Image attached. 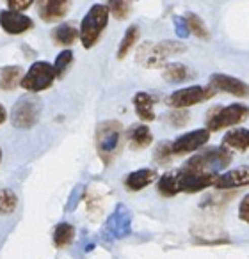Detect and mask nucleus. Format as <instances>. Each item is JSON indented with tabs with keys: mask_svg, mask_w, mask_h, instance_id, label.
I'll return each instance as SVG.
<instances>
[{
	"mask_svg": "<svg viewBox=\"0 0 249 259\" xmlns=\"http://www.w3.org/2000/svg\"><path fill=\"white\" fill-rule=\"evenodd\" d=\"M212 187H216L217 190H235V188L249 187V167H238V169L219 174L214 180Z\"/></svg>",
	"mask_w": 249,
	"mask_h": 259,
	"instance_id": "2eb2a0df",
	"label": "nucleus"
},
{
	"mask_svg": "<svg viewBox=\"0 0 249 259\" xmlns=\"http://www.w3.org/2000/svg\"><path fill=\"white\" fill-rule=\"evenodd\" d=\"M139 37H141V30H139L137 25H130L127 29V32H125V36H123L121 43H119L118 47V59H125L128 55V52L132 50V48L135 47V43L139 41Z\"/></svg>",
	"mask_w": 249,
	"mask_h": 259,
	"instance_id": "5701e85b",
	"label": "nucleus"
},
{
	"mask_svg": "<svg viewBox=\"0 0 249 259\" xmlns=\"http://www.w3.org/2000/svg\"><path fill=\"white\" fill-rule=\"evenodd\" d=\"M208 141H210V132L206 128H199L194 130V132L180 135L176 141H173L171 151H173V156L189 155V153L198 151L199 148H203Z\"/></svg>",
	"mask_w": 249,
	"mask_h": 259,
	"instance_id": "9d476101",
	"label": "nucleus"
},
{
	"mask_svg": "<svg viewBox=\"0 0 249 259\" xmlns=\"http://www.w3.org/2000/svg\"><path fill=\"white\" fill-rule=\"evenodd\" d=\"M162 76L164 80L171 83H180V82H185V80L192 78V71L187 68L185 64L182 62H173V64H167L162 71Z\"/></svg>",
	"mask_w": 249,
	"mask_h": 259,
	"instance_id": "4be33fe9",
	"label": "nucleus"
},
{
	"mask_svg": "<svg viewBox=\"0 0 249 259\" xmlns=\"http://www.w3.org/2000/svg\"><path fill=\"white\" fill-rule=\"evenodd\" d=\"M57 78L54 71V66L47 61H38L29 68V71L23 75L20 85L29 93H41L52 87L54 80Z\"/></svg>",
	"mask_w": 249,
	"mask_h": 259,
	"instance_id": "0eeeda50",
	"label": "nucleus"
},
{
	"mask_svg": "<svg viewBox=\"0 0 249 259\" xmlns=\"http://www.w3.org/2000/svg\"><path fill=\"white\" fill-rule=\"evenodd\" d=\"M109 18H111V13H109L105 4L91 6V9L82 18V23H80L79 29V39L86 50L93 48L100 41L101 34H103L105 27L109 23Z\"/></svg>",
	"mask_w": 249,
	"mask_h": 259,
	"instance_id": "7ed1b4c3",
	"label": "nucleus"
},
{
	"mask_svg": "<svg viewBox=\"0 0 249 259\" xmlns=\"http://www.w3.org/2000/svg\"><path fill=\"white\" fill-rule=\"evenodd\" d=\"M23 78V69L20 66H4L0 68V89L15 91Z\"/></svg>",
	"mask_w": 249,
	"mask_h": 259,
	"instance_id": "412c9836",
	"label": "nucleus"
},
{
	"mask_svg": "<svg viewBox=\"0 0 249 259\" xmlns=\"http://www.w3.org/2000/svg\"><path fill=\"white\" fill-rule=\"evenodd\" d=\"M155 180H157L155 169H139L128 174L127 180H125V187L130 192H139V190H143V188L150 187Z\"/></svg>",
	"mask_w": 249,
	"mask_h": 259,
	"instance_id": "dca6fc26",
	"label": "nucleus"
},
{
	"mask_svg": "<svg viewBox=\"0 0 249 259\" xmlns=\"http://www.w3.org/2000/svg\"><path fill=\"white\" fill-rule=\"evenodd\" d=\"M73 62V52L72 50H62L61 54L55 57V62H54V71H55V76L57 78H62L66 75V71L69 69Z\"/></svg>",
	"mask_w": 249,
	"mask_h": 259,
	"instance_id": "c85d7f7f",
	"label": "nucleus"
},
{
	"mask_svg": "<svg viewBox=\"0 0 249 259\" xmlns=\"http://www.w3.org/2000/svg\"><path fill=\"white\" fill-rule=\"evenodd\" d=\"M238 219L249 226V194L244 195L240 204H238Z\"/></svg>",
	"mask_w": 249,
	"mask_h": 259,
	"instance_id": "72a5a7b5",
	"label": "nucleus"
},
{
	"mask_svg": "<svg viewBox=\"0 0 249 259\" xmlns=\"http://www.w3.org/2000/svg\"><path fill=\"white\" fill-rule=\"evenodd\" d=\"M182 52H185V47L182 43L164 39L155 45H145L143 50L139 52V59H141V62L146 68H152V66H160L167 57L182 54Z\"/></svg>",
	"mask_w": 249,
	"mask_h": 259,
	"instance_id": "6e6552de",
	"label": "nucleus"
},
{
	"mask_svg": "<svg viewBox=\"0 0 249 259\" xmlns=\"http://www.w3.org/2000/svg\"><path fill=\"white\" fill-rule=\"evenodd\" d=\"M82 194H84V187H77L75 190H73L72 197H69V201H68V206H66V208H68L69 211L77 208V204H79V201H80V197H82Z\"/></svg>",
	"mask_w": 249,
	"mask_h": 259,
	"instance_id": "f704fd0d",
	"label": "nucleus"
},
{
	"mask_svg": "<svg viewBox=\"0 0 249 259\" xmlns=\"http://www.w3.org/2000/svg\"><path fill=\"white\" fill-rule=\"evenodd\" d=\"M134 108L135 114L141 121L150 122L155 119V110H153V98L148 93H135L134 94Z\"/></svg>",
	"mask_w": 249,
	"mask_h": 259,
	"instance_id": "6ab92c4d",
	"label": "nucleus"
},
{
	"mask_svg": "<svg viewBox=\"0 0 249 259\" xmlns=\"http://www.w3.org/2000/svg\"><path fill=\"white\" fill-rule=\"evenodd\" d=\"M0 27L11 36H20V34H25L30 29H34V22L30 16L23 15V13L4 9V11H0Z\"/></svg>",
	"mask_w": 249,
	"mask_h": 259,
	"instance_id": "ddd939ff",
	"label": "nucleus"
},
{
	"mask_svg": "<svg viewBox=\"0 0 249 259\" xmlns=\"http://www.w3.org/2000/svg\"><path fill=\"white\" fill-rule=\"evenodd\" d=\"M132 233V213L125 204H118L103 226V238L107 241L121 240Z\"/></svg>",
	"mask_w": 249,
	"mask_h": 259,
	"instance_id": "1a4fd4ad",
	"label": "nucleus"
},
{
	"mask_svg": "<svg viewBox=\"0 0 249 259\" xmlns=\"http://www.w3.org/2000/svg\"><path fill=\"white\" fill-rule=\"evenodd\" d=\"M18 208V195L11 188H0V215H11Z\"/></svg>",
	"mask_w": 249,
	"mask_h": 259,
	"instance_id": "393cba45",
	"label": "nucleus"
},
{
	"mask_svg": "<svg viewBox=\"0 0 249 259\" xmlns=\"http://www.w3.org/2000/svg\"><path fill=\"white\" fill-rule=\"evenodd\" d=\"M185 22H187L189 32H192L196 37H199V39H203V41L210 39L208 29H206L205 22H203L198 15H194V13H187V16H185Z\"/></svg>",
	"mask_w": 249,
	"mask_h": 259,
	"instance_id": "bb28decb",
	"label": "nucleus"
},
{
	"mask_svg": "<svg viewBox=\"0 0 249 259\" xmlns=\"http://www.w3.org/2000/svg\"><path fill=\"white\" fill-rule=\"evenodd\" d=\"M75 238V227L68 222H61L55 226L54 229V245L57 248H64L68 247L69 243Z\"/></svg>",
	"mask_w": 249,
	"mask_h": 259,
	"instance_id": "b1692460",
	"label": "nucleus"
},
{
	"mask_svg": "<svg viewBox=\"0 0 249 259\" xmlns=\"http://www.w3.org/2000/svg\"><path fill=\"white\" fill-rule=\"evenodd\" d=\"M157 190L162 197H174L178 192L176 187V172H166L159 178V183H157Z\"/></svg>",
	"mask_w": 249,
	"mask_h": 259,
	"instance_id": "a878e982",
	"label": "nucleus"
},
{
	"mask_svg": "<svg viewBox=\"0 0 249 259\" xmlns=\"http://www.w3.org/2000/svg\"><path fill=\"white\" fill-rule=\"evenodd\" d=\"M230 163H231L230 149L221 146V148H208L196 153L192 158H189L185 162V165L182 169L189 170V172H201V174H214V176H217V172L226 169Z\"/></svg>",
	"mask_w": 249,
	"mask_h": 259,
	"instance_id": "f03ea898",
	"label": "nucleus"
},
{
	"mask_svg": "<svg viewBox=\"0 0 249 259\" xmlns=\"http://www.w3.org/2000/svg\"><path fill=\"white\" fill-rule=\"evenodd\" d=\"M6 119H8V110L2 103H0V124H4Z\"/></svg>",
	"mask_w": 249,
	"mask_h": 259,
	"instance_id": "c9c22d12",
	"label": "nucleus"
},
{
	"mask_svg": "<svg viewBox=\"0 0 249 259\" xmlns=\"http://www.w3.org/2000/svg\"><path fill=\"white\" fill-rule=\"evenodd\" d=\"M166 119L173 128H182V126H185L189 122L191 115H189V112H185V110H173L167 114Z\"/></svg>",
	"mask_w": 249,
	"mask_h": 259,
	"instance_id": "7c9ffc66",
	"label": "nucleus"
},
{
	"mask_svg": "<svg viewBox=\"0 0 249 259\" xmlns=\"http://www.w3.org/2000/svg\"><path fill=\"white\" fill-rule=\"evenodd\" d=\"M223 148L233 149V151H247L249 149V130L247 128L230 130L223 139Z\"/></svg>",
	"mask_w": 249,
	"mask_h": 259,
	"instance_id": "a211bd4d",
	"label": "nucleus"
},
{
	"mask_svg": "<svg viewBox=\"0 0 249 259\" xmlns=\"http://www.w3.org/2000/svg\"><path fill=\"white\" fill-rule=\"evenodd\" d=\"M123 137H125V130H123L121 122L116 119H109V121H103L96 126L94 146H96L98 156L105 165H109L119 153L123 146Z\"/></svg>",
	"mask_w": 249,
	"mask_h": 259,
	"instance_id": "f257e3e1",
	"label": "nucleus"
},
{
	"mask_svg": "<svg viewBox=\"0 0 249 259\" xmlns=\"http://www.w3.org/2000/svg\"><path fill=\"white\" fill-rule=\"evenodd\" d=\"M52 41L57 47H72L77 39H79V30L72 25V23H61L52 30Z\"/></svg>",
	"mask_w": 249,
	"mask_h": 259,
	"instance_id": "aec40b11",
	"label": "nucleus"
},
{
	"mask_svg": "<svg viewBox=\"0 0 249 259\" xmlns=\"http://www.w3.org/2000/svg\"><path fill=\"white\" fill-rule=\"evenodd\" d=\"M6 4L9 6V9L11 11H25V9H29L30 6L34 4V0H6Z\"/></svg>",
	"mask_w": 249,
	"mask_h": 259,
	"instance_id": "473e14b6",
	"label": "nucleus"
},
{
	"mask_svg": "<svg viewBox=\"0 0 249 259\" xmlns=\"http://www.w3.org/2000/svg\"><path fill=\"white\" fill-rule=\"evenodd\" d=\"M208 85L214 91L228 93L235 98H249V85L244 80H238L235 76L223 75V73H214L208 80Z\"/></svg>",
	"mask_w": 249,
	"mask_h": 259,
	"instance_id": "f8f14e48",
	"label": "nucleus"
},
{
	"mask_svg": "<svg viewBox=\"0 0 249 259\" xmlns=\"http://www.w3.org/2000/svg\"><path fill=\"white\" fill-rule=\"evenodd\" d=\"M105 6L116 20H125L130 15V0H107Z\"/></svg>",
	"mask_w": 249,
	"mask_h": 259,
	"instance_id": "cd10ccee",
	"label": "nucleus"
},
{
	"mask_svg": "<svg viewBox=\"0 0 249 259\" xmlns=\"http://www.w3.org/2000/svg\"><path fill=\"white\" fill-rule=\"evenodd\" d=\"M0 162H2V149H0Z\"/></svg>",
	"mask_w": 249,
	"mask_h": 259,
	"instance_id": "e433bc0d",
	"label": "nucleus"
},
{
	"mask_svg": "<svg viewBox=\"0 0 249 259\" xmlns=\"http://www.w3.org/2000/svg\"><path fill=\"white\" fill-rule=\"evenodd\" d=\"M153 158H155V162L160 163V165H167V163L173 160L171 144H167V142H160V144L155 148V155H153Z\"/></svg>",
	"mask_w": 249,
	"mask_h": 259,
	"instance_id": "c756f323",
	"label": "nucleus"
},
{
	"mask_svg": "<svg viewBox=\"0 0 249 259\" xmlns=\"http://www.w3.org/2000/svg\"><path fill=\"white\" fill-rule=\"evenodd\" d=\"M216 176L214 174H201V172H189V170H176V187L178 192L185 194H196L205 188L212 187Z\"/></svg>",
	"mask_w": 249,
	"mask_h": 259,
	"instance_id": "9b49d317",
	"label": "nucleus"
},
{
	"mask_svg": "<svg viewBox=\"0 0 249 259\" xmlns=\"http://www.w3.org/2000/svg\"><path fill=\"white\" fill-rule=\"evenodd\" d=\"M214 96H216V91L210 85H191L171 93L167 96L166 103L173 110H184L187 107H194L198 103H203V101L210 100Z\"/></svg>",
	"mask_w": 249,
	"mask_h": 259,
	"instance_id": "423d86ee",
	"label": "nucleus"
},
{
	"mask_svg": "<svg viewBox=\"0 0 249 259\" xmlns=\"http://www.w3.org/2000/svg\"><path fill=\"white\" fill-rule=\"evenodd\" d=\"M41 105L40 98H36L34 94H27L22 96L15 103L11 110V122L15 128L18 130H30L38 124L41 117Z\"/></svg>",
	"mask_w": 249,
	"mask_h": 259,
	"instance_id": "20e7f679",
	"label": "nucleus"
},
{
	"mask_svg": "<svg viewBox=\"0 0 249 259\" xmlns=\"http://www.w3.org/2000/svg\"><path fill=\"white\" fill-rule=\"evenodd\" d=\"M153 142V134L150 126L146 124H135L128 132V144L134 151H143Z\"/></svg>",
	"mask_w": 249,
	"mask_h": 259,
	"instance_id": "f3484780",
	"label": "nucleus"
},
{
	"mask_svg": "<svg viewBox=\"0 0 249 259\" xmlns=\"http://www.w3.org/2000/svg\"><path fill=\"white\" fill-rule=\"evenodd\" d=\"M38 15L45 23L61 22L72 8V0H36Z\"/></svg>",
	"mask_w": 249,
	"mask_h": 259,
	"instance_id": "4468645a",
	"label": "nucleus"
},
{
	"mask_svg": "<svg viewBox=\"0 0 249 259\" xmlns=\"http://www.w3.org/2000/svg\"><path fill=\"white\" fill-rule=\"evenodd\" d=\"M173 23H174V32L180 39H187L189 37V27H187V22H185L184 16H174L173 18Z\"/></svg>",
	"mask_w": 249,
	"mask_h": 259,
	"instance_id": "2f4dec72",
	"label": "nucleus"
},
{
	"mask_svg": "<svg viewBox=\"0 0 249 259\" xmlns=\"http://www.w3.org/2000/svg\"><path fill=\"white\" fill-rule=\"evenodd\" d=\"M249 117V107L242 103H231L228 107H217L208 114L206 119V130L208 132H219L223 128L238 126Z\"/></svg>",
	"mask_w": 249,
	"mask_h": 259,
	"instance_id": "39448f33",
	"label": "nucleus"
}]
</instances>
